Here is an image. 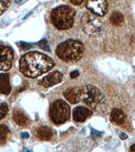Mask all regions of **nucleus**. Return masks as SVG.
<instances>
[{
    "instance_id": "11",
    "label": "nucleus",
    "mask_w": 135,
    "mask_h": 152,
    "mask_svg": "<svg viewBox=\"0 0 135 152\" xmlns=\"http://www.w3.org/2000/svg\"><path fill=\"white\" fill-rule=\"evenodd\" d=\"M63 95L71 104H77L80 101L78 93V87H70L63 92Z\"/></svg>"
},
{
    "instance_id": "15",
    "label": "nucleus",
    "mask_w": 135,
    "mask_h": 152,
    "mask_svg": "<svg viewBox=\"0 0 135 152\" xmlns=\"http://www.w3.org/2000/svg\"><path fill=\"white\" fill-rule=\"evenodd\" d=\"M126 116L122 110L114 108L111 112V120L113 122L117 124H123L125 121Z\"/></svg>"
},
{
    "instance_id": "12",
    "label": "nucleus",
    "mask_w": 135,
    "mask_h": 152,
    "mask_svg": "<svg viewBox=\"0 0 135 152\" xmlns=\"http://www.w3.org/2000/svg\"><path fill=\"white\" fill-rule=\"evenodd\" d=\"M11 92V86L9 84V76L6 73L0 75V94L9 95Z\"/></svg>"
},
{
    "instance_id": "22",
    "label": "nucleus",
    "mask_w": 135,
    "mask_h": 152,
    "mask_svg": "<svg viewBox=\"0 0 135 152\" xmlns=\"http://www.w3.org/2000/svg\"><path fill=\"white\" fill-rule=\"evenodd\" d=\"M70 1L73 5H75V6H80V4H82L84 0H70Z\"/></svg>"
},
{
    "instance_id": "24",
    "label": "nucleus",
    "mask_w": 135,
    "mask_h": 152,
    "mask_svg": "<svg viewBox=\"0 0 135 152\" xmlns=\"http://www.w3.org/2000/svg\"><path fill=\"white\" fill-rule=\"evenodd\" d=\"M120 137L121 139H123V140H124V139H126L128 138V136H127V134H125L124 133H122L121 134H120Z\"/></svg>"
},
{
    "instance_id": "25",
    "label": "nucleus",
    "mask_w": 135,
    "mask_h": 152,
    "mask_svg": "<svg viewBox=\"0 0 135 152\" xmlns=\"http://www.w3.org/2000/svg\"><path fill=\"white\" fill-rule=\"evenodd\" d=\"M21 136L23 138H28L29 137V134L28 133H23L21 134Z\"/></svg>"
},
{
    "instance_id": "20",
    "label": "nucleus",
    "mask_w": 135,
    "mask_h": 152,
    "mask_svg": "<svg viewBox=\"0 0 135 152\" xmlns=\"http://www.w3.org/2000/svg\"><path fill=\"white\" fill-rule=\"evenodd\" d=\"M38 45L41 48H42L43 50H45V51H50V47H49L47 41L46 39H43L39 41V42L37 43Z\"/></svg>"
},
{
    "instance_id": "6",
    "label": "nucleus",
    "mask_w": 135,
    "mask_h": 152,
    "mask_svg": "<svg viewBox=\"0 0 135 152\" xmlns=\"http://www.w3.org/2000/svg\"><path fill=\"white\" fill-rule=\"evenodd\" d=\"M81 27L87 35L97 37L102 32L103 23L95 14L85 13L81 18Z\"/></svg>"
},
{
    "instance_id": "18",
    "label": "nucleus",
    "mask_w": 135,
    "mask_h": 152,
    "mask_svg": "<svg viewBox=\"0 0 135 152\" xmlns=\"http://www.w3.org/2000/svg\"><path fill=\"white\" fill-rule=\"evenodd\" d=\"M10 0H0V16L10 6Z\"/></svg>"
},
{
    "instance_id": "23",
    "label": "nucleus",
    "mask_w": 135,
    "mask_h": 152,
    "mask_svg": "<svg viewBox=\"0 0 135 152\" xmlns=\"http://www.w3.org/2000/svg\"><path fill=\"white\" fill-rule=\"evenodd\" d=\"M79 76V72L78 70H74L70 73V77L72 78H75Z\"/></svg>"
},
{
    "instance_id": "16",
    "label": "nucleus",
    "mask_w": 135,
    "mask_h": 152,
    "mask_svg": "<svg viewBox=\"0 0 135 152\" xmlns=\"http://www.w3.org/2000/svg\"><path fill=\"white\" fill-rule=\"evenodd\" d=\"M110 21L115 26H122L124 24V17L119 12H114L110 16Z\"/></svg>"
},
{
    "instance_id": "5",
    "label": "nucleus",
    "mask_w": 135,
    "mask_h": 152,
    "mask_svg": "<svg viewBox=\"0 0 135 152\" xmlns=\"http://www.w3.org/2000/svg\"><path fill=\"white\" fill-rule=\"evenodd\" d=\"M70 116V108L67 103L62 99L56 100L51 104L50 117L55 124H62L68 121Z\"/></svg>"
},
{
    "instance_id": "17",
    "label": "nucleus",
    "mask_w": 135,
    "mask_h": 152,
    "mask_svg": "<svg viewBox=\"0 0 135 152\" xmlns=\"http://www.w3.org/2000/svg\"><path fill=\"white\" fill-rule=\"evenodd\" d=\"M9 133V129L6 125H0V145H4L6 143Z\"/></svg>"
},
{
    "instance_id": "14",
    "label": "nucleus",
    "mask_w": 135,
    "mask_h": 152,
    "mask_svg": "<svg viewBox=\"0 0 135 152\" xmlns=\"http://www.w3.org/2000/svg\"><path fill=\"white\" fill-rule=\"evenodd\" d=\"M13 118L17 124L21 126H26L30 123L27 116L20 110H15L13 113Z\"/></svg>"
},
{
    "instance_id": "3",
    "label": "nucleus",
    "mask_w": 135,
    "mask_h": 152,
    "mask_svg": "<svg viewBox=\"0 0 135 152\" xmlns=\"http://www.w3.org/2000/svg\"><path fill=\"white\" fill-rule=\"evenodd\" d=\"M75 11L69 6H60L51 12V19L55 28L66 30L72 27L74 23Z\"/></svg>"
},
{
    "instance_id": "1",
    "label": "nucleus",
    "mask_w": 135,
    "mask_h": 152,
    "mask_svg": "<svg viewBox=\"0 0 135 152\" xmlns=\"http://www.w3.org/2000/svg\"><path fill=\"white\" fill-rule=\"evenodd\" d=\"M55 62L50 57L39 51H31L22 56L19 62L20 72L28 78H36L54 67Z\"/></svg>"
},
{
    "instance_id": "8",
    "label": "nucleus",
    "mask_w": 135,
    "mask_h": 152,
    "mask_svg": "<svg viewBox=\"0 0 135 152\" xmlns=\"http://www.w3.org/2000/svg\"><path fill=\"white\" fill-rule=\"evenodd\" d=\"M86 6L95 15L103 16L107 13L108 3L107 0H87Z\"/></svg>"
},
{
    "instance_id": "21",
    "label": "nucleus",
    "mask_w": 135,
    "mask_h": 152,
    "mask_svg": "<svg viewBox=\"0 0 135 152\" xmlns=\"http://www.w3.org/2000/svg\"><path fill=\"white\" fill-rule=\"evenodd\" d=\"M20 47L21 49H23V50H28L30 48H31L32 45L27 43L20 42Z\"/></svg>"
},
{
    "instance_id": "4",
    "label": "nucleus",
    "mask_w": 135,
    "mask_h": 152,
    "mask_svg": "<svg viewBox=\"0 0 135 152\" xmlns=\"http://www.w3.org/2000/svg\"><path fill=\"white\" fill-rule=\"evenodd\" d=\"M80 99L93 110H98L105 102V97L99 89L93 85L78 87Z\"/></svg>"
},
{
    "instance_id": "26",
    "label": "nucleus",
    "mask_w": 135,
    "mask_h": 152,
    "mask_svg": "<svg viewBox=\"0 0 135 152\" xmlns=\"http://www.w3.org/2000/svg\"><path fill=\"white\" fill-rule=\"evenodd\" d=\"M130 150L131 151H135V144L132 145L131 147V148H130Z\"/></svg>"
},
{
    "instance_id": "2",
    "label": "nucleus",
    "mask_w": 135,
    "mask_h": 152,
    "mask_svg": "<svg viewBox=\"0 0 135 152\" xmlns=\"http://www.w3.org/2000/svg\"><path fill=\"white\" fill-rule=\"evenodd\" d=\"M85 52V47L79 41L68 39L58 45L55 53L58 58L66 62H76L80 60Z\"/></svg>"
},
{
    "instance_id": "9",
    "label": "nucleus",
    "mask_w": 135,
    "mask_h": 152,
    "mask_svg": "<svg viewBox=\"0 0 135 152\" xmlns=\"http://www.w3.org/2000/svg\"><path fill=\"white\" fill-rule=\"evenodd\" d=\"M63 75L58 70L50 73L40 81V84L45 87H51L62 81Z\"/></svg>"
},
{
    "instance_id": "19",
    "label": "nucleus",
    "mask_w": 135,
    "mask_h": 152,
    "mask_svg": "<svg viewBox=\"0 0 135 152\" xmlns=\"http://www.w3.org/2000/svg\"><path fill=\"white\" fill-rule=\"evenodd\" d=\"M8 112V106L6 103H3L0 105V121L6 116Z\"/></svg>"
},
{
    "instance_id": "7",
    "label": "nucleus",
    "mask_w": 135,
    "mask_h": 152,
    "mask_svg": "<svg viewBox=\"0 0 135 152\" xmlns=\"http://www.w3.org/2000/svg\"><path fill=\"white\" fill-rule=\"evenodd\" d=\"M13 50L7 46L0 45V70L8 71L12 67Z\"/></svg>"
},
{
    "instance_id": "10",
    "label": "nucleus",
    "mask_w": 135,
    "mask_h": 152,
    "mask_svg": "<svg viewBox=\"0 0 135 152\" xmlns=\"http://www.w3.org/2000/svg\"><path fill=\"white\" fill-rule=\"evenodd\" d=\"M92 115V111L82 106L75 107L73 110V119L76 122H82Z\"/></svg>"
},
{
    "instance_id": "13",
    "label": "nucleus",
    "mask_w": 135,
    "mask_h": 152,
    "mask_svg": "<svg viewBox=\"0 0 135 152\" xmlns=\"http://www.w3.org/2000/svg\"><path fill=\"white\" fill-rule=\"evenodd\" d=\"M36 135L43 141H50L52 139L53 131L47 126H41L36 131Z\"/></svg>"
}]
</instances>
